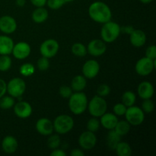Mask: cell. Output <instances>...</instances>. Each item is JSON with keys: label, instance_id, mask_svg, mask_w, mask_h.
Wrapping results in <instances>:
<instances>
[{"label": "cell", "instance_id": "6", "mask_svg": "<svg viewBox=\"0 0 156 156\" xmlns=\"http://www.w3.org/2000/svg\"><path fill=\"white\" fill-rule=\"evenodd\" d=\"M126 120L131 126H140L144 122L145 113L141 108L137 106L128 107L124 114Z\"/></svg>", "mask_w": 156, "mask_h": 156}, {"label": "cell", "instance_id": "41", "mask_svg": "<svg viewBox=\"0 0 156 156\" xmlns=\"http://www.w3.org/2000/svg\"><path fill=\"white\" fill-rule=\"evenodd\" d=\"M6 85H7V83L5 82V81L0 79V98L2 96H4L6 94V92H7Z\"/></svg>", "mask_w": 156, "mask_h": 156}, {"label": "cell", "instance_id": "47", "mask_svg": "<svg viewBox=\"0 0 156 156\" xmlns=\"http://www.w3.org/2000/svg\"><path fill=\"white\" fill-rule=\"evenodd\" d=\"M140 2H141L142 3H143V4H149L150 2H152L153 0H140Z\"/></svg>", "mask_w": 156, "mask_h": 156}, {"label": "cell", "instance_id": "21", "mask_svg": "<svg viewBox=\"0 0 156 156\" xmlns=\"http://www.w3.org/2000/svg\"><path fill=\"white\" fill-rule=\"evenodd\" d=\"M14 41L7 35H0V55H10L14 47Z\"/></svg>", "mask_w": 156, "mask_h": 156}, {"label": "cell", "instance_id": "42", "mask_svg": "<svg viewBox=\"0 0 156 156\" xmlns=\"http://www.w3.org/2000/svg\"><path fill=\"white\" fill-rule=\"evenodd\" d=\"M31 4L36 8L44 7L47 5V0H30Z\"/></svg>", "mask_w": 156, "mask_h": 156}, {"label": "cell", "instance_id": "8", "mask_svg": "<svg viewBox=\"0 0 156 156\" xmlns=\"http://www.w3.org/2000/svg\"><path fill=\"white\" fill-rule=\"evenodd\" d=\"M59 50V44L55 39L45 40L40 46V53L41 56L48 59L53 58L58 53Z\"/></svg>", "mask_w": 156, "mask_h": 156}, {"label": "cell", "instance_id": "22", "mask_svg": "<svg viewBox=\"0 0 156 156\" xmlns=\"http://www.w3.org/2000/svg\"><path fill=\"white\" fill-rule=\"evenodd\" d=\"M49 17V12L45 8L38 7L33 11L31 14L32 21L36 24L45 22Z\"/></svg>", "mask_w": 156, "mask_h": 156}, {"label": "cell", "instance_id": "33", "mask_svg": "<svg viewBox=\"0 0 156 156\" xmlns=\"http://www.w3.org/2000/svg\"><path fill=\"white\" fill-rule=\"evenodd\" d=\"M100 126H101L100 120H99L97 117H93L92 118L89 119L88 121L87 122V124H86L87 130L91 131V132H93V133L97 132V131L99 129V128H100Z\"/></svg>", "mask_w": 156, "mask_h": 156}, {"label": "cell", "instance_id": "20", "mask_svg": "<svg viewBox=\"0 0 156 156\" xmlns=\"http://www.w3.org/2000/svg\"><path fill=\"white\" fill-rule=\"evenodd\" d=\"M100 118L101 125L105 129H108V130L114 129L119 120L117 118V116H116L114 114H112V113L108 112L105 113L101 117H100Z\"/></svg>", "mask_w": 156, "mask_h": 156}, {"label": "cell", "instance_id": "35", "mask_svg": "<svg viewBox=\"0 0 156 156\" xmlns=\"http://www.w3.org/2000/svg\"><path fill=\"white\" fill-rule=\"evenodd\" d=\"M37 68L40 71H47L49 67H50L49 59L47 57H44V56H42L37 62Z\"/></svg>", "mask_w": 156, "mask_h": 156}, {"label": "cell", "instance_id": "29", "mask_svg": "<svg viewBox=\"0 0 156 156\" xmlns=\"http://www.w3.org/2000/svg\"><path fill=\"white\" fill-rule=\"evenodd\" d=\"M71 51L73 55L78 57H83L88 53L87 47L81 43H76L72 46Z\"/></svg>", "mask_w": 156, "mask_h": 156}, {"label": "cell", "instance_id": "25", "mask_svg": "<svg viewBox=\"0 0 156 156\" xmlns=\"http://www.w3.org/2000/svg\"><path fill=\"white\" fill-rule=\"evenodd\" d=\"M115 152L118 156H130L132 154V148L129 143L120 141L115 148Z\"/></svg>", "mask_w": 156, "mask_h": 156}, {"label": "cell", "instance_id": "30", "mask_svg": "<svg viewBox=\"0 0 156 156\" xmlns=\"http://www.w3.org/2000/svg\"><path fill=\"white\" fill-rule=\"evenodd\" d=\"M12 61L9 55H0V71L7 72L12 67Z\"/></svg>", "mask_w": 156, "mask_h": 156}, {"label": "cell", "instance_id": "37", "mask_svg": "<svg viewBox=\"0 0 156 156\" xmlns=\"http://www.w3.org/2000/svg\"><path fill=\"white\" fill-rule=\"evenodd\" d=\"M65 4L64 0H47V5L50 9L57 10L62 8Z\"/></svg>", "mask_w": 156, "mask_h": 156}, {"label": "cell", "instance_id": "38", "mask_svg": "<svg viewBox=\"0 0 156 156\" xmlns=\"http://www.w3.org/2000/svg\"><path fill=\"white\" fill-rule=\"evenodd\" d=\"M126 109H127V107L125 106L123 103H117L114 106L113 108V111H114V114L116 116H123L126 113Z\"/></svg>", "mask_w": 156, "mask_h": 156}, {"label": "cell", "instance_id": "3", "mask_svg": "<svg viewBox=\"0 0 156 156\" xmlns=\"http://www.w3.org/2000/svg\"><path fill=\"white\" fill-rule=\"evenodd\" d=\"M121 32V27L117 22L111 21L103 24L101 30V40L105 43L111 44L119 37Z\"/></svg>", "mask_w": 156, "mask_h": 156}, {"label": "cell", "instance_id": "5", "mask_svg": "<svg viewBox=\"0 0 156 156\" xmlns=\"http://www.w3.org/2000/svg\"><path fill=\"white\" fill-rule=\"evenodd\" d=\"M87 108L92 117L98 118L107 112L108 103L105 98L95 95L90 100V101H88Z\"/></svg>", "mask_w": 156, "mask_h": 156}, {"label": "cell", "instance_id": "14", "mask_svg": "<svg viewBox=\"0 0 156 156\" xmlns=\"http://www.w3.org/2000/svg\"><path fill=\"white\" fill-rule=\"evenodd\" d=\"M18 24L13 17L3 15L0 18V30L5 34H10L17 30Z\"/></svg>", "mask_w": 156, "mask_h": 156}, {"label": "cell", "instance_id": "31", "mask_svg": "<svg viewBox=\"0 0 156 156\" xmlns=\"http://www.w3.org/2000/svg\"><path fill=\"white\" fill-rule=\"evenodd\" d=\"M19 73L21 76H31L32 75L34 74L35 73V67L30 62H26L23 65L21 66L19 69Z\"/></svg>", "mask_w": 156, "mask_h": 156}, {"label": "cell", "instance_id": "43", "mask_svg": "<svg viewBox=\"0 0 156 156\" xmlns=\"http://www.w3.org/2000/svg\"><path fill=\"white\" fill-rule=\"evenodd\" d=\"M50 155L51 156H66V153L65 152V151H63L62 149H53V151L50 153Z\"/></svg>", "mask_w": 156, "mask_h": 156}, {"label": "cell", "instance_id": "19", "mask_svg": "<svg viewBox=\"0 0 156 156\" xmlns=\"http://www.w3.org/2000/svg\"><path fill=\"white\" fill-rule=\"evenodd\" d=\"M18 147V140L13 136H6L2 141V149L7 154H13Z\"/></svg>", "mask_w": 156, "mask_h": 156}, {"label": "cell", "instance_id": "23", "mask_svg": "<svg viewBox=\"0 0 156 156\" xmlns=\"http://www.w3.org/2000/svg\"><path fill=\"white\" fill-rule=\"evenodd\" d=\"M87 80L83 75H77L75 76L71 82V88L75 92L83 91L86 88Z\"/></svg>", "mask_w": 156, "mask_h": 156}, {"label": "cell", "instance_id": "40", "mask_svg": "<svg viewBox=\"0 0 156 156\" xmlns=\"http://www.w3.org/2000/svg\"><path fill=\"white\" fill-rule=\"evenodd\" d=\"M146 57L149 59H156V47L155 45H151L147 47L146 50Z\"/></svg>", "mask_w": 156, "mask_h": 156}, {"label": "cell", "instance_id": "9", "mask_svg": "<svg viewBox=\"0 0 156 156\" xmlns=\"http://www.w3.org/2000/svg\"><path fill=\"white\" fill-rule=\"evenodd\" d=\"M155 59H149L147 57H142L136 62L135 66V71L141 76H147L150 75L155 69L156 65Z\"/></svg>", "mask_w": 156, "mask_h": 156}, {"label": "cell", "instance_id": "13", "mask_svg": "<svg viewBox=\"0 0 156 156\" xmlns=\"http://www.w3.org/2000/svg\"><path fill=\"white\" fill-rule=\"evenodd\" d=\"M30 53H31V48H30V44L24 41H21V42L17 43L16 44H14L12 52L14 57L19 60H22V59L28 57Z\"/></svg>", "mask_w": 156, "mask_h": 156}, {"label": "cell", "instance_id": "24", "mask_svg": "<svg viewBox=\"0 0 156 156\" xmlns=\"http://www.w3.org/2000/svg\"><path fill=\"white\" fill-rule=\"evenodd\" d=\"M120 138L121 136L118 135L114 129L109 130L106 138V143L108 149L110 150H114L117 145L120 142Z\"/></svg>", "mask_w": 156, "mask_h": 156}, {"label": "cell", "instance_id": "39", "mask_svg": "<svg viewBox=\"0 0 156 156\" xmlns=\"http://www.w3.org/2000/svg\"><path fill=\"white\" fill-rule=\"evenodd\" d=\"M73 91L71 88V87L67 86V85H62L59 89V94L63 98H69L73 93Z\"/></svg>", "mask_w": 156, "mask_h": 156}, {"label": "cell", "instance_id": "28", "mask_svg": "<svg viewBox=\"0 0 156 156\" xmlns=\"http://www.w3.org/2000/svg\"><path fill=\"white\" fill-rule=\"evenodd\" d=\"M15 104V98L10 95H5L0 98V108L2 110H9L14 107Z\"/></svg>", "mask_w": 156, "mask_h": 156}, {"label": "cell", "instance_id": "10", "mask_svg": "<svg viewBox=\"0 0 156 156\" xmlns=\"http://www.w3.org/2000/svg\"><path fill=\"white\" fill-rule=\"evenodd\" d=\"M79 144L80 147L84 150H91L97 143V136L95 133L91 131H85L82 133L79 137Z\"/></svg>", "mask_w": 156, "mask_h": 156}, {"label": "cell", "instance_id": "18", "mask_svg": "<svg viewBox=\"0 0 156 156\" xmlns=\"http://www.w3.org/2000/svg\"><path fill=\"white\" fill-rule=\"evenodd\" d=\"M129 42L133 47H142L146 42V35L142 30H134L129 34Z\"/></svg>", "mask_w": 156, "mask_h": 156}, {"label": "cell", "instance_id": "15", "mask_svg": "<svg viewBox=\"0 0 156 156\" xmlns=\"http://www.w3.org/2000/svg\"><path fill=\"white\" fill-rule=\"evenodd\" d=\"M14 113L18 117L21 119H26L30 117L33 112L31 105L27 101H21L15 104L13 107Z\"/></svg>", "mask_w": 156, "mask_h": 156}, {"label": "cell", "instance_id": "11", "mask_svg": "<svg viewBox=\"0 0 156 156\" xmlns=\"http://www.w3.org/2000/svg\"><path fill=\"white\" fill-rule=\"evenodd\" d=\"M87 52L92 56H101L107 51L106 43L100 39H94L88 43Z\"/></svg>", "mask_w": 156, "mask_h": 156}, {"label": "cell", "instance_id": "26", "mask_svg": "<svg viewBox=\"0 0 156 156\" xmlns=\"http://www.w3.org/2000/svg\"><path fill=\"white\" fill-rule=\"evenodd\" d=\"M131 125L126 120H118L114 129L118 135L123 136L129 133Z\"/></svg>", "mask_w": 156, "mask_h": 156}, {"label": "cell", "instance_id": "45", "mask_svg": "<svg viewBox=\"0 0 156 156\" xmlns=\"http://www.w3.org/2000/svg\"><path fill=\"white\" fill-rule=\"evenodd\" d=\"M16 5L18 6H19V7H23V6H24V5H25V0H16Z\"/></svg>", "mask_w": 156, "mask_h": 156}, {"label": "cell", "instance_id": "44", "mask_svg": "<svg viewBox=\"0 0 156 156\" xmlns=\"http://www.w3.org/2000/svg\"><path fill=\"white\" fill-rule=\"evenodd\" d=\"M70 155L72 156H84L85 155V153H84V152L82 149H74L70 152Z\"/></svg>", "mask_w": 156, "mask_h": 156}, {"label": "cell", "instance_id": "7", "mask_svg": "<svg viewBox=\"0 0 156 156\" xmlns=\"http://www.w3.org/2000/svg\"><path fill=\"white\" fill-rule=\"evenodd\" d=\"M7 93L15 98H20L26 90V83L21 78H13L6 85Z\"/></svg>", "mask_w": 156, "mask_h": 156}, {"label": "cell", "instance_id": "12", "mask_svg": "<svg viewBox=\"0 0 156 156\" xmlns=\"http://www.w3.org/2000/svg\"><path fill=\"white\" fill-rule=\"evenodd\" d=\"M100 64L95 59H89L84 63L82 66V74L86 79H93L100 72Z\"/></svg>", "mask_w": 156, "mask_h": 156}, {"label": "cell", "instance_id": "4", "mask_svg": "<svg viewBox=\"0 0 156 156\" xmlns=\"http://www.w3.org/2000/svg\"><path fill=\"white\" fill-rule=\"evenodd\" d=\"M53 129L59 135L69 133L74 127V120L67 114H61L55 118L53 123Z\"/></svg>", "mask_w": 156, "mask_h": 156}, {"label": "cell", "instance_id": "46", "mask_svg": "<svg viewBox=\"0 0 156 156\" xmlns=\"http://www.w3.org/2000/svg\"><path fill=\"white\" fill-rule=\"evenodd\" d=\"M124 28H125V31H126V33L129 34L133 31V27H131V26H128V27H124Z\"/></svg>", "mask_w": 156, "mask_h": 156}, {"label": "cell", "instance_id": "17", "mask_svg": "<svg viewBox=\"0 0 156 156\" xmlns=\"http://www.w3.org/2000/svg\"><path fill=\"white\" fill-rule=\"evenodd\" d=\"M137 92H138V95L140 96V98H142L143 100L152 98L154 95V92H155L153 85L148 81L142 82L138 85Z\"/></svg>", "mask_w": 156, "mask_h": 156}, {"label": "cell", "instance_id": "48", "mask_svg": "<svg viewBox=\"0 0 156 156\" xmlns=\"http://www.w3.org/2000/svg\"><path fill=\"white\" fill-rule=\"evenodd\" d=\"M74 0H64V2H65V3H67V2H73Z\"/></svg>", "mask_w": 156, "mask_h": 156}, {"label": "cell", "instance_id": "27", "mask_svg": "<svg viewBox=\"0 0 156 156\" xmlns=\"http://www.w3.org/2000/svg\"><path fill=\"white\" fill-rule=\"evenodd\" d=\"M136 101V95L134 92L131 91H126L122 95V103L128 107H131L134 105Z\"/></svg>", "mask_w": 156, "mask_h": 156}, {"label": "cell", "instance_id": "36", "mask_svg": "<svg viewBox=\"0 0 156 156\" xmlns=\"http://www.w3.org/2000/svg\"><path fill=\"white\" fill-rule=\"evenodd\" d=\"M111 93V88L107 84H101L98 86L97 89V94L98 96L105 98L108 96Z\"/></svg>", "mask_w": 156, "mask_h": 156}, {"label": "cell", "instance_id": "16", "mask_svg": "<svg viewBox=\"0 0 156 156\" xmlns=\"http://www.w3.org/2000/svg\"><path fill=\"white\" fill-rule=\"evenodd\" d=\"M36 129L39 134L42 136H50L54 131L53 122L48 118H40L36 123Z\"/></svg>", "mask_w": 156, "mask_h": 156}, {"label": "cell", "instance_id": "34", "mask_svg": "<svg viewBox=\"0 0 156 156\" xmlns=\"http://www.w3.org/2000/svg\"><path fill=\"white\" fill-rule=\"evenodd\" d=\"M141 108L144 111V113L150 114L155 109V105H154V102L151 100V98L145 99V100H143V103H142Z\"/></svg>", "mask_w": 156, "mask_h": 156}, {"label": "cell", "instance_id": "2", "mask_svg": "<svg viewBox=\"0 0 156 156\" xmlns=\"http://www.w3.org/2000/svg\"><path fill=\"white\" fill-rule=\"evenodd\" d=\"M88 100L83 91H79L72 94L69 98V108L75 115H81L88 108Z\"/></svg>", "mask_w": 156, "mask_h": 156}, {"label": "cell", "instance_id": "32", "mask_svg": "<svg viewBox=\"0 0 156 156\" xmlns=\"http://www.w3.org/2000/svg\"><path fill=\"white\" fill-rule=\"evenodd\" d=\"M60 137H59V136L58 134L52 133L51 135H50V136H49L48 140L47 141V146L52 150L59 148V146H60Z\"/></svg>", "mask_w": 156, "mask_h": 156}, {"label": "cell", "instance_id": "1", "mask_svg": "<svg viewBox=\"0 0 156 156\" xmlns=\"http://www.w3.org/2000/svg\"><path fill=\"white\" fill-rule=\"evenodd\" d=\"M88 15L93 21L102 24L111 21L112 18V12L109 6L101 1L94 2L90 5Z\"/></svg>", "mask_w": 156, "mask_h": 156}]
</instances>
